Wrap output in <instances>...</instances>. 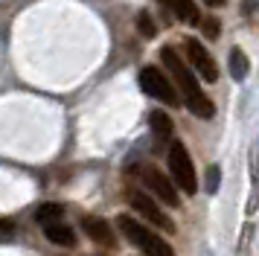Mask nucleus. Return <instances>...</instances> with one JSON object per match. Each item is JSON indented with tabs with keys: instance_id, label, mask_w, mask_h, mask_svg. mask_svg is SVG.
Segmentation results:
<instances>
[{
	"instance_id": "obj_18",
	"label": "nucleus",
	"mask_w": 259,
	"mask_h": 256,
	"mask_svg": "<svg viewBox=\"0 0 259 256\" xmlns=\"http://www.w3.org/2000/svg\"><path fill=\"white\" fill-rule=\"evenodd\" d=\"M210 6H224V0H207Z\"/></svg>"
},
{
	"instance_id": "obj_5",
	"label": "nucleus",
	"mask_w": 259,
	"mask_h": 256,
	"mask_svg": "<svg viewBox=\"0 0 259 256\" xmlns=\"http://www.w3.org/2000/svg\"><path fill=\"white\" fill-rule=\"evenodd\" d=\"M128 204H131V209L140 216L143 221H149V224H154L157 230H166V233H175V221L166 216L163 209L154 204L152 198L146 195L143 189H128Z\"/></svg>"
},
{
	"instance_id": "obj_17",
	"label": "nucleus",
	"mask_w": 259,
	"mask_h": 256,
	"mask_svg": "<svg viewBox=\"0 0 259 256\" xmlns=\"http://www.w3.org/2000/svg\"><path fill=\"white\" fill-rule=\"evenodd\" d=\"M256 6H259V0H242V15H247V18H250V15L256 12Z\"/></svg>"
},
{
	"instance_id": "obj_1",
	"label": "nucleus",
	"mask_w": 259,
	"mask_h": 256,
	"mask_svg": "<svg viewBox=\"0 0 259 256\" xmlns=\"http://www.w3.org/2000/svg\"><path fill=\"white\" fill-rule=\"evenodd\" d=\"M160 61H163V67H166V73H169L172 84L178 88L181 102L189 108V114H195L198 119H212V114H215V105H212V99L204 93L198 76H195L187 64H184V58L178 56V50L163 47V50H160Z\"/></svg>"
},
{
	"instance_id": "obj_6",
	"label": "nucleus",
	"mask_w": 259,
	"mask_h": 256,
	"mask_svg": "<svg viewBox=\"0 0 259 256\" xmlns=\"http://www.w3.org/2000/svg\"><path fill=\"white\" fill-rule=\"evenodd\" d=\"M184 53H187L192 70L198 73V79H204V81L219 79V67H215V61H212V53L201 44L198 38H184Z\"/></svg>"
},
{
	"instance_id": "obj_16",
	"label": "nucleus",
	"mask_w": 259,
	"mask_h": 256,
	"mask_svg": "<svg viewBox=\"0 0 259 256\" xmlns=\"http://www.w3.org/2000/svg\"><path fill=\"white\" fill-rule=\"evenodd\" d=\"M137 26H140V32L146 35V38H154V35H157V29H154L152 18H149L146 12H140V15H137Z\"/></svg>"
},
{
	"instance_id": "obj_10",
	"label": "nucleus",
	"mask_w": 259,
	"mask_h": 256,
	"mask_svg": "<svg viewBox=\"0 0 259 256\" xmlns=\"http://www.w3.org/2000/svg\"><path fill=\"white\" fill-rule=\"evenodd\" d=\"M44 236H47L53 244H61V247H73V244H76L73 227H67L64 221H50V224H44Z\"/></svg>"
},
{
	"instance_id": "obj_4",
	"label": "nucleus",
	"mask_w": 259,
	"mask_h": 256,
	"mask_svg": "<svg viewBox=\"0 0 259 256\" xmlns=\"http://www.w3.org/2000/svg\"><path fill=\"white\" fill-rule=\"evenodd\" d=\"M137 84L143 88L146 96H152V99H157V102H166V105L181 102V96H178L175 84H172V79H169V73H163V70L154 67V64H146V67L140 70Z\"/></svg>"
},
{
	"instance_id": "obj_8",
	"label": "nucleus",
	"mask_w": 259,
	"mask_h": 256,
	"mask_svg": "<svg viewBox=\"0 0 259 256\" xmlns=\"http://www.w3.org/2000/svg\"><path fill=\"white\" fill-rule=\"evenodd\" d=\"M82 233L91 239V242L102 244V247H114L117 244V236L111 230V224L105 219H96V216H84L82 219Z\"/></svg>"
},
{
	"instance_id": "obj_7",
	"label": "nucleus",
	"mask_w": 259,
	"mask_h": 256,
	"mask_svg": "<svg viewBox=\"0 0 259 256\" xmlns=\"http://www.w3.org/2000/svg\"><path fill=\"white\" fill-rule=\"evenodd\" d=\"M140 178H143V186L152 189V195H157L166 207H178V204H181V198H178V186L172 184L157 166H143Z\"/></svg>"
},
{
	"instance_id": "obj_3",
	"label": "nucleus",
	"mask_w": 259,
	"mask_h": 256,
	"mask_svg": "<svg viewBox=\"0 0 259 256\" xmlns=\"http://www.w3.org/2000/svg\"><path fill=\"white\" fill-rule=\"evenodd\" d=\"M169 175H172V184L181 189V192H187L192 195L195 189H198V181H195V166H192V157H189L187 146L175 140L172 146H169Z\"/></svg>"
},
{
	"instance_id": "obj_15",
	"label": "nucleus",
	"mask_w": 259,
	"mask_h": 256,
	"mask_svg": "<svg viewBox=\"0 0 259 256\" xmlns=\"http://www.w3.org/2000/svg\"><path fill=\"white\" fill-rule=\"evenodd\" d=\"M219 184H222V169L219 166H210L207 169V192H219Z\"/></svg>"
},
{
	"instance_id": "obj_12",
	"label": "nucleus",
	"mask_w": 259,
	"mask_h": 256,
	"mask_svg": "<svg viewBox=\"0 0 259 256\" xmlns=\"http://www.w3.org/2000/svg\"><path fill=\"white\" fill-rule=\"evenodd\" d=\"M149 125H152V131H154L157 140H166L169 134H172V119H169L166 111H152V114H149Z\"/></svg>"
},
{
	"instance_id": "obj_14",
	"label": "nucleus",
	"mask_w": 259,
	"mask_h": 256,
	"mask_svg": "<svg viewBox=\"0 0 259 256\" xmlns=\"http://www.w3.org/2000/svg\"><path fill=\"white\" fill-rule=\"evenodd\" d=\"M201 32H204V38H212V41H215V38L222 35V23L215 21V18H204V21H201Z\"/></svg>"
},
{
	"instance_id": "obj_11",
	"label": "nucleus",
	"mask_w": 259,
	"mask_h": 256,
	"mask_svg": "<svg viewBox=\"0 0 259 256\" xmlns=\"http://www.w3.org/2000/svg\"><path fill=\"white\" fill-rule=\"evenodd\" d=\"M247 73H250V61H247L245 50L233 47L230 50V76H233V81H245Z\"/></svg>"
},
{
	"instance_id": "obj_2",
	"label": "nucleus",
	"mask_w": 259,
	"mask_h": 256,
	"mask_svg": "<svg viewBox=\"0 0 259 256\" xmlns=\"http://www.w3.org/2000/svg\"><path fill=\"white\" fill-rule=\"evenodd\" d=\"M117 227H119V233H122L137 250H143L146 256H175L172 244L166 242L163 236H157L154 230H149V227H146L143 221H137L134 216H119Z\"/></svg>"
},
{
	"instance_id": "obj_9",
	"label": "nucleus",
	"mask_w": 259,
	"mask_h": 256,
	"mask_svg": "<svg viewBox=\"0 0 259 256\" xmlns=\"http://www.w3.org/2000/svg\"><path fill=\"white\" fill-rule=\"evenodd\" d=\"M160 3H163L181 23H189V26L201 23V12H198V3H195V0H160Z\"/></svg>"
},
{
	"instance_id": "obj_13",
	"label": "nucleus",
	"mask_w": 259,
	"mask_h": 256,
	"mask_svg": "<svg viewBox=\"0 0 259 256\" xmlns=\"http://www.w3.org/2000/svg\"><path fill=\"white\" fill-rule=\"evenodd\" d=\"M35 219L41 221V224H50V221H61L64 219V207L61 204H41L35 212Z\"/></svg>"
}]
</instances>
